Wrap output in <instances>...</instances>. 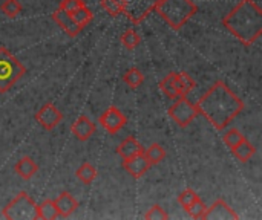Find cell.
<instances>
[{"label": "cell", "mask_w": 262, "mask_h": 220, "mask_svg": "<svg viewBox=\"0 0 262 220\" xmlns=\"http://www.w3.org/2000/svg\"><path fill=\"white\" fill-rule=\"evenodd\" d=\"M3 217L8 220H35L37 214V204L34 199L26 193L20 191L2 211Z\"/></svg>", "instance_id": "5"}, {"label": "cell", "mask_w": 262, "mask_h": 220, "mask_svg": "<svg viewBox=\"0 0 262 220\" xmlns=\"http://www.w3.org/2000/svg\"><path fill=\"white\" fill-rule=\"evenodd\" d=\"M144 219L146 220H166L169 219V214L160 207V205H152L147 213L144 214Z\"/></svg>", "instance_id": "30"}, {"label": "cell", "mask_w": 262, "mask_h": 220, "mask_svg": "<svg viewBox=\"0 0 262 220\" xmlns=\"http://www.w3.org/2000/svg\"><path fill=\"white\" fill-rule=\"evenodd\" d=\"M71 17H72V20L83 29L84 26H88V25L92 21L94 14L91 12V9H89L86 5H83V6L77 8L75 11H72V12H71Z\"/></svg>", "instance_id": "22"}, {"label": "cell", "mask_w": 262, "mask_h": 220, "mask_svg": "<svg viewBox=\"0 0 262 220\" xmlns=\"http://www.w3.org/2000/svg\"><path fill=\"white\" fill-rule=\"evenodd\" d=\"M198 115H200V112H198L196 106L192 104L186 96L178 98L175 101V104H172L169 109V116L183 129L187 127Z\"/></svg>", "instance_id": "7"}, {"label": "cell", "mask_w": 262, "mask_h": 220, "mask_svg": "<svg viewBox=\"0 0 262 220\" xmlns=\"http://www.w3.org/2000/svg\"><path fill=\"white\" fill-rule=\"evenodd\" d=\"M223 25L244 46H252L262 34V9L255 0H241L223 18Z\"/></svg>", "instance_id": "2"}, {"label": "cell", "mask_w": 262, "mask_h": 220, "mask_svg": "<svg viewBox=\"0 0 262 220\" xmlns=\"http://www.w3.org/2000/svg\"><path fill=\"white\" fill-rule=\"evenodd\" d=\"M37 214H38V219L43 220H54L60 217L54 201H49V199L43 201L40 205H37Z\"/></svg>", "instance_id": "21"}, {"label": "cell", "mask_w": 262, "mask_h": 220, "mask_svg": "<svg viewBox=\"0 0 262 220\" xmlns=\"http://www.w3.org/2000/svg\"><path fill=\"white\" fill-rule=\"evenodd\" d=\"M15 173L21 178V179H31L35 176V173L38 172V165L35 164V161L29 156H23L20 161H17L15 167H14Z\"/></svg>", "instance_id": "16"}, {"label": "cell", "mask_w": 262, "mask_h": 220, "mask_svg": "<svg viewBox=\"0 0 262 220\" xmlns=\"http://www.w3.org/2000/svg\"><path fill=\"white\" fill-rule=\"evenodd\" d=\"M154 11L172 29L178 31L198 12V5L192 0H160Z\"/></svg>", "instance_id": "3"}, {"label": "cell", "mask_w": 262, "mask_h": 220, "mask_svg": "<svg viewBox=\"0 0 262 220\" xmlns=\"http://www.w3.org/2000/svg\"><path fill=\"white\" fill-rule=\"evenodd\" d=\"M55 208L58 211V216L60 217H69L71 214L75 213V210L78 208V201L68 191H63L55 201Z\"/></svg>", "instance_id": "14"}, {"label": "cell", "mask_w": 262, "mask_h": 220, "mask_svg": "<svg viewBox=\"0 0 262 220\" xmlns=\"http://www.w3.org/2000/svg\"><path fill=\"white\" fill-rule=\"evenodd\" d=\"M204 220H238L239 216L223 201L218 199L212 204L210 208H206V213L203 216Z\"/></svg>", "instance_id": "10"}, {"label": "cell", "mask_w": 262, "mask_h": 220, "mask_svg": "<svg viewBox=\"0 0 262 220\" xmlns=\"http://www.w3.org/2000/svg\"><path fill=\"white\" fill-rule=\"evenodd\" d=\"M195 106L216 130H224L244 110V101L224 81L213 83Z\"/></svg>", "instance_id": "1"}, {"label": "cell", "mask_w": 262, "mask_h": 220, "mask_svg": "<svg viewBox=\"0 0 262 220\" xmlns=\"http://www.w3.org/2000/svg\"><path fill=\"white\" fill-rule=\"evenodd\" d=\"M71 130H72V135L75 136V139L84 142V141H88V139L95 133L97 127H95V124H94L88 116L81 115V116H78V118L74 121Z\"/></svg>", "instance_id": "12"}, {"label": "cell", "mask_w": 262, "mask_h": 220, "mask_svg": "<svg viewBox=\"0 0 262 220\" xmlns=\"http://www.w3.org/2000/svg\"><path fill=\"white\" fill-rule=\"evenodd\" d=\"M160 89L163 90L164 95H167V96L172 98V100L181 98V93H180L178 86H177V72H172V74H169L164 80H161Z\"/></svg>", "instance_id": "18"}, {"label": "cell", "mask_w": 262, "mask_h": 220, "mask_svg": "<svg viewBox=\"0 0 262 220\" xmlns=\"http://www.w3.org/2000/svg\"><path fill=\"white\" fill-rule=\"evenodd\" d=\"M123 80H124V83H126L130 89H137V87H140V86L144 83V75H143V72L138 70L137 67H130V69H127V70L124 72Z\"/></svg>", "instance_id": "24"}, {"label": "cell", "mask_w": 262, "mask_h": 220, "mask_svg": "<svg viewBox=\"0 0 262 220\" xmlns=\"http://www.w3.org/2000/svg\"><path fill=\"white\" fill-rule=\"evenodd\" d=\"M63 119V113L52 104V103H46L45 106H41V109L35 113V121L37 124L45 129V130H52L55 129Z\"/></svg>", "instance_id": "9"}, {"label": "cell", "mask_w": 262, "mask_h": 220, "mask_svg": "<svg viewBox=\"0 0 262 220\" xmlns=\"http://www.w3.org/2000/svg\"><path fill=\"white\" fill-rule=\"evenodd\" d=\"M121 43H123L124 47H127V49L132 51V49H135L140 44V35L134 29H127L121 35Z\"/></svg>", "instance_id": "27"}, {"label": "cell", "mask_w": 262, "mask_h": 220, "mask_svg": "<svg viewBox=\"0 0 262 220\" xmlns=\"http://www.w3.org/2000/svg\"><path fill=\"white\" fill-rule=\"evenodd\" d=\"M25 74L26 67L11 54V51L0 47V93L11 90Z\"/></svg>", "instance_id": "4"}, {"label": "cell", "mask_w": 262, "mask_h": 220, "mask_svg": "<svg viewBox=\"0 0 262 220\" xmlns=\"http://www.w3.org/2000/svg\"><path fill=\"white\" fill-rule=\"evenodd\" d=\"M83 5H84L83 0H61L58 8L71 14L72 11H75L77 8H80V6H83Z\"/></svg>", "instance_id": "32"}, {"label": "cell", "mask_w": 262, "mask_h": 220, "mask_svg": "<svg viewBox=\"0 0 262 220\" xmlns=\"http://www.w3.org/2000/svg\"><path fill=\"white\" fill-rule=\"evenodd\" d=\"M243 139H244V135H243L238 129H230V130H227L226 135L223 136V141H224V144H226L229 149L236 147Z\"/></svg>", "instance_id": "26"}, {"label": "cell", "mask_w": 262, "mask_h": 220, "mask_svg": "<svg viewBox=\"0 0 262 220\" xmlns=\"http://www.w3.org/2000/svg\"><path fill=\"white\" fill-rule=\"evenodd\" d=\"M123 6V15L129 18L134 25L143 23L147 15L154 11L160 0H118Z\"/></svg>", "instance_id": "6"}, {"label": "cell", "mask_w": 262, "mask_h": 220, "mask_svg": "<svg viewBox=\"0 0 262 220\" xmlns=\"http://www.w3.org/2000/svg\"><path fill=\"white\" fill-rule=\"evenodd\" d=\"M143 155L146 156V159L149 161V164L150 165H158L160 162H163L164 161V158H166V150H164V147L161 145V144H150L144 152H143Z\"/></svg>", "instance_id": "19"}, {"label": "cell", "mask_w": 262, "mask_h": 220, "mask_svg": "<svg viewBox=\"0 0 262 220\" xmlns=\"http://www.w3.org/2000/svg\"><path fill=\"white\" fill-rule=\"evenodd\" d=\"M195 199H198V194L192 190V188H186L180 196H178V202H180V205L186 210Z\"/></svg>", "instance_id": "31"}, {"label": "cell", "mask_w": 262, "mask_h": 220, "mask_svg": "<svg viewBox=\"0 0 262 220\" xmlns=\"http://www.w3.org/2000/svg\"><path fill=\"white\" fill-rule=\"evenodd\" d=\"M232 153H233V156L238 159V161H241V162H247V161H250V158H253L255 156V153H256V149H255V145L250 142V141H247L246 138L236 145V147H233L232 149Z\"/></svg>", "instance_id": "17"}, {"label": "cell", "mask_w": 262, "mask_h": 220, "mask_svg": "<svg viewBox=\"0 0 262 220\" xmlns=\"http://www.w3.org/2000/svg\"><path fill=\"white\" fill-rule=\"evenodd\" d=\"M52 20L69 35V37H77L80 32H81V28L72 20V17H71V14L69 12H66V11H63V9H57V11H54V14H52Z\"/></svg>", "instance_id": "13"}, {"label": "cell", "mask_w": 262, "mask_h": 220, "mask_svg": "<svg viewBox=\"0 0 262 220\" xmlns=\"http://www.w3.org/2000/svg\"><path fill=\"white\" fill-rule=\"evenodd\" d=\"M100 5L112 15V17H118L123 14V6L118 0H100Z\"/></svg>", "instance_id": "29"}, {"label": "cell", "mask_w": 262, "mask_h": 220, "mask_svg": "<svg viewBox=\"0 0 262 220\" xmlns=\"http://www.w3.org/2000/svg\"><path fill=\"white\" fill-rule=\"evenodd\" d=\"M0 11L6 17L14 18V17H17L21 12V3L18 0H3L0 3Z\"/></svg>", "instance_id": "25"}, {"label": "cell", "mask_w": 262, "mask_h": 220, "mask_svg": "<svg viewBox=\"0 0 262 220\" xmlns=\"http://www.w3.org/2000/svg\"><path fill=\"white\" fill-rule=\"evenodd\" d=\"M186 211H187L189 216L193 217V219H203V216H204V213H206V205H204V202H201L200 198H198V199H195V201L186 208Z\"/></svg>", "instance_id": "28"}, {"label": "cell", "mask_w": 262, "mask_h": 220, "mask_svg": "<svg viewBox=\"0 0 262 220\" xmlns=\"http://www.w3.org/2000/svg\"><path fill=\"white\" fill-rule=\"evenodd\" d=\"M143 145L134 138V136H127L126 139H123L120 142V145L117 147V153L123 158V159H129L134 158L140 153H143Z\"/></svg>", "instance_id": "15"}, {"label": "cell", "mask_w": 262, "mask_h": 220, "mask_svg": "<svg viewBox=\"0 0 262 220\" xmlns=\"http://www.w3.org/2000/svg\"><path fill=\"white\" fill-rule=\"evenodd\" d=\"M177 86H178V90L181 93V96H187L196 86L195 80L186 74V72H178L177 74Z\"/></svg>", "instance_id": "20"}, {"label": "cell", "mask_w": 262, "mask_h": 220, "mask_svg": "<svg viewBox=\"0 0 262 220\" xmlns=\"http://www.w3.org/2000/svg\"><path fill=\"white\" fill-rule=\"evenodd\" d=\"M150 167H152V165L149 164V161L146 159V156H144L143 153H140V155H137V156H134V158H129V159H124V161H123V168H124L132 178H135V179L143 178V176L149 172Z\"/></svg>", "instance_id": "11"}, {"label": "cell", "mask_w": 262, "mask_h": 220, "mask_svg": "<svg viewBox=\"0 0 262 220\" xmlns=\"http://www.w3.org/2000/svg\"><path fill=\"white\" fill-rule=\"evenodd\" d=\"M98 123L101 124V127L111 133V135H115L118 133L127 123V118L124 116V113L117 109V107H109L106 112H103V115H100L98 118Z\"/></svg>", "instance_id": "8"}, {"label": "cell", "mask_w": 262, "mask_h": 220, "mask_svg": "<svg viewBox=\"0 0 262 220\" xmlns=\"http://www.w3.org/2000/svg\"><path fill=\"white\" fill-rule=\"evenodd\" d=\"M75 175H77V178H78L83 184L89 185V184H92V182L95 181V178H97V168H95L94 165H91L89 162H84V164H81V165L78 167V170L75 172Z\"/></svg>", "instance_id": "23"}]
</instances>
